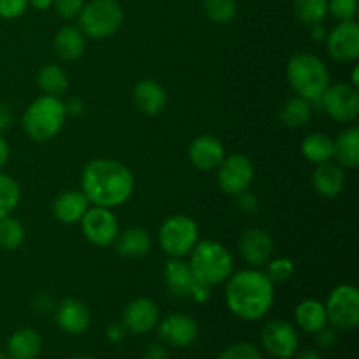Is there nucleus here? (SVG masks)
<instances>
[{"mask_svg": "<svg viewBox=\"0 0 359 359\" xmlns=\"http://www.w3.org/2000/svg\"><path fill=\"white\" fill-rule=\"evenodd\" d=\"M133 191V175L116 160L97 158L83 170V193L97 207H118L130 198Z\"/></svg>", "mask_w": 359, "mask_h": 359, "instance_id": "nucleus-1", "label": "nucleus"}, {"mask_svg": "<svg viewBox=\"0 0 359 359\" xmlns=\"http://www.w3.org/2000/svg\"><path fill=\"white\" fill-rule=\"evenodd\" d=\"M226 304L235 316L256 321L270 311L273 304V283L266 273L244 270L233 276L226 287Z\"/></svg>", "mask_w": 359, "mask_h": 359, "instance_id": "nucleus-2", "label": "nucleus"}, {"mask_svg": "<svg viewBox=\"0 0 359 359\" xmlns=\"http://www.w3.org/2000/svg\"><path fill=\"white\" fill-rule=\"evenodd\" d=\"M287 79L305 100H321L330 86V74L323 60L311 53H298L287 63Z\"/></svg>", "mask_w": 359, "mask_h": 359, "instance_id": "nucleus-3", "label": "nucleus"}, {"mask_svg": "<svg viewBox=\"0 0 359 359\" xmlns=\"http://www.w3.org/2000/svg\"><path fill=\"white\" fill-rule=\"evenodd\" d=\"M189 269L198 283L205 284V286H214L231 276L233 259L224 245L205 241L191 249Z\"/></svg>", "mask_w": 359, "mask_h": 359, "instance_id": "nucleus-4", "label": "nucleus"}, {"mask_svg": "<svg viewBox=\"0 0 359 359\" xmlns=\"http://www.w3.org/2000/svg\"><path fill=\"white\" fill-rule=\"evenodd\" d=\"M65 105L56 97L46 95L32 102L23 116L25 132L35 142L51 140L65 123Z\"/></svg>", "mask_w": 359, "mask_h": 359, "instance_id": "nucleus-5", "label": "nucleus"}, {"mask_svg": "<svg viewBox=\"0 0 359 359\" xmlns=\"http://www.w3.org/2000/svg\"><path fill=\"white\" fill-rule=\"evenodd\" d=\"M123 23V9L116 0H91L79 13L81 30L93 39L114 34Z\"/></svg>", "mask_w": 359, "mask_h": 359, "instance_id": "nucleus-6", "label": "nucleus"}, {"mask_svg": "<svg viewBox=\"0 0 359 359\" xmlns=\"http://www.w3.org/2000/svg\"><path fill=\"white\" fill-rule=\"evenodd\" d=\"M198 238V228L188 216L168 217L160 228V244L170 256H184L191 252Z\"/></svg>", "mask_w": 359, "mask_h": 359, "instance_id": "nucleus-7", "label": "nucleus"}, {"mask_svg": "<svg viewBox=\"0 0 359 359\" xmlns=\"http://www.w3.org/2000/svg\"><path fill=\"white\" fill-rule=\"evenodd\" d=\"M326 318L339 328L353 330L359 325V293L351 284H342L332 291L326 304Z\"/></svg>", "mask_w": 359, "mask_h": 359, "instance_id": "nucleus-8", "label": "nucleus"}, {"mask_svg": "<svg viewBox=\"0 0 359 359\" xmlns=\"http://www.w3.org/2000/svg\"><path fill=\"white\" fill-rule=\"evenodd\" d=\"M323 107L340 123L353 121L359 114V93L349 84H335L323 93Z\"/></svg>", "mask_w": 359, "mask_h": 359, "instance_id": "nucleus-9", "label": "nucleus"}, {"mask_svg": "<svg viewBox=\"0 0 359 359\" xmlns=\"http://www.w3.org/2000/svg\"><path fill=\"white\" fill-rule=\"evenodd\" d=\"M83 233L91 244L109 245L118 237V221L116 216L105 207H93L81 217Z\"/></svg>", "mask_w": 359, "mask_h": 359, "instance_id": "nucleus-10", "label": "nucleus"}, {"mask_svg": "<svg viewBox=\"0 0 359 359\" xmlns=\"http://www.w3.org/2000/svg\"><path fill=\"white\" fill-rule=\"evenodd\" d=\"M252 177H255V168H252L251 160L242 154H235V156L221 161L219 172H217L219 188L230 195H238V193L245 191L251 184Z\"/></svg>", "mask_w": 359, "mask_h": 359, "instance_id": "nucleus-11", "label": "nucleus"}, {"mask_svg": "<svg viewBox=\"0 0 359 359\" xmlns=\"http://www.w3.org/2000/svg\"><path fill=\"white\" fill-rule=\"evenodd\" d=\"M326 39L330 55L339 62L349 63L359 58V27L353 20L340 21Z\"/></svg>", "mask_w": 359, "mask_h": 359, "instance_id": "nucleus-12", "label": "nucleus"}, {"mask_svg": "<svg viewBox=\"0 0 359 359\" xmlns=\"http://www.w3.org/2000/svg\"><path fill=\"white\" fill-rule=\"evenodd\" d=\"M262 344L273 358L287 359L298 347V335L286 321H272L263 328Z\"/></svg>", "mask_w": 359, "mask_h": 359, "instance_id": "nucleus-13", "label": "nucleus"}, {"mask_svg": "<svg viewBox=\"0 0 359 359\" xmlns=\"http://www.w3.org/2000/svg\"><path fill=\"white\" fill-rule=\"evenodd\" d=\"M158 318H160V311L153 300L137 298L126 305L125 312H123V326L135 335H142L156 326Z\"/></svg>", "mask_w": 359, "mask_h": 359, "instance_id": "nucleus-14", "label": "nucleus"}, {"mask_svg": "<svg viewBox=\"0 0 359 359\" xmlns=\"http://www.w3.org/2000/svg\"><path fill=\"white\" fill-rule=\"evenodd\" d=\"M160 339L167 342L168 346L186 347L191 346L198 337V326L195 319L186 314H170L163 319L160 325Z\"/></svg>", "mask_w": 359, "mask_h": 359, "instance_id": "nucleus-15", "label": "nucleus"}, {"mask_svg": "<svg viewBox=\"0 0 359 359\" xmlns=\"http://www.w3.org/2000/svg\"><path fill=\"white\" fill-rule=\"evenodd\" d=\"M272 249V238L259 228H251V230L244 231L238 241V251H241L242 258L252 266H263L265 263H269Z\"/></svg>", "mask_w": 359, "mask_h": 359, "instance_id": "nucleus-16", "label": "nucleus"}, {"mask_svg": "<svg viewBox=\"0 0 359 359\" xmlns=\"http://www.w3.org/2000/svg\"><path fill=\"white\" fill-rule=\"evenodd\" d=\"M189 160L200 170H212L224 160V147L210 135L196 137L189 146Z\"/></svg>", "mask_w": 359, "mask_h": 359, "instance_id": "nucleus-17", "label": "nucleus"}, {"mask_svg": "<svg viewBox=\"0 0 359 359\" xmlns=\"http://www.w3.org/2000/svg\"><path fill=\"white\" fill-rule=\"evenodd\" d=\"M90 311L83 302L76 298H67L60 304L56 312V323L69 335H81L90 326Z\"/></svg>", "mask_w": 359, "mask_h": 359, "instance_id": "nucleus-18", "label": "nucleus"}, {"mask_svg": "<svg viewBox=\"0 0 359 359\" xmlns=\"http://www.w3.org/2000/svg\"><path fill=\"white\" fill-rule=\"evenodd\" d=\"M133 102L137 109L147 116H156L167 104V93L163 86L153 79H142L133 88Z\"/></svg>", "mask_w": 359, "mask_h": 359, "instance_id": "nucleus-19", "label": "nucleus"}, {"mask_svg": "<svg viewBox=\"0 0 359 359\" xmlns=\"http://www.w3.org/2000/svg\"><path fill=\"white\" fill-rule=\"evenodd\" d=\"M165 280H167L170 293L179 298L191 297L196 284H198L188 263L181 262V259H170L167 263V266H165Z\"/></svg>", "mask_w": 359, "mask_h": 359, "instance_id": "nucleus-20", "label": "nucleus"}, {"mask_svg": "<svg viewBox=\"0 0 359 359\" xmlns=\"http://www.w3.org/2000/svg\"><path fill=\"white\" fill-rule=\"evenodd\" d=\"M90 200L86 198L83 191H76V189H69L63 191L58 198L55 200V216L56 219L62 221L65 224H74L81 221L88 209H90Z\"/></svg>", "mask_w": 359, "mask_h": 359, "instance_id": "nucleus-21", "label": "nucleus"}, {"mask_svg": "<svg viewBox=\"0 0 359 359\" xmlns=\"http://www.w3.org/2000/svg\"><path fill=\"white\" fill-rule=\"evenodd\" d=\"M312 182H314V188L318 189V193L333 198V196H339L342 193L344 184H346V175L339 165L325 161V163H319V167L314 170Z\"/></svg>", "mask_w": 359, "mask_h": 359, "instance_id": "nucleus-22", "label": "nucleus"}, {"mask_svg": "<svg viewBox=\"0 0 359 359\" xmlns=\"http://www.w3.org/2000/svg\"><path fill=\"white\" fill-rule=\"evenodd\" d=\"M151 249V238L142 228H126L121 235L116 237V251L126 258H140Z\"/></svg>", "mask_w": 359, "mask_h": 359, "instance_id": "nucleus-23", "label": "nucleus"}, {"mask_svg": "<svg viewBox=\"0 0 359 359\" xmlns=\"http://www.w3.org/2000/svg\"><path fill=\"white\" fill-rule=\"evenodd\" d=\"M41 335L30 328L18 330L7 342V351L13 359H35L41 353Z\"/></svg>", "mask_w": 359, "mask_h": 359, "instance_id": "nucleus-24", "label": "nucleus"}, {"mask_svg": "<svg viewBox=\"0 0 359 359\" xmlns=\"http://www.w3.org/2000/svg\"><path fill=\"white\" fill-rule=\"evenodd\" d=\"M55 51L62 60L72 62L77 60L84 51V37L76 27H62L55 37Z\"/></svg>", "mask_w": 359, "mask_h": 359, "instance_id": "nucleus-25", "label": "nucleus"}, {"mask_svg": "<svg viewBox=\"0 0 359 359\" xmlns=\"http://www.w3.org/2000/svg\"><path fill=\"white\" fill-rule=\"evenodd\" d=\"M333 156L340 161V165L347 168H356L359 165V128L346 130L340 133L337 142H333Z\"/></svg>", "mask_w": 359, "mask_h": 359, "instance_id": "nucleus-26", "label": "nucleus"}, {"mask_svg": "<svg viewBox=\"0 0 359 359\" xmlns=\"http://www.w3.org/2000/svg\"><path fill=\"white\" fill-rule=\"evenodd\" d=\"M297 321L302 330L309 333H316L325 328L326 321V309L321 302L318 300H305L298 305L297 309Z\"/></svg>", "mask_w": 359, "mask_h": 359, "instance_id": "nucleus-27", "label": "nucleus"}, {"mask_svg": "<svg viewBox=\"0 0 359 359\" xmlns=\"http://www.w3.org/2000/svg\"><path fill=\"white\" fill-rule=\"evenodd\" d=\"M311 102L302 97H293L286 100V104L280 109V121L290 128H298L311 119Z\"/></svg>", "mask_w": 359, "mask_h": 359, "instance_id": "nucleus-28", "label": "nucleus"}, {"mask_svg": "<svg viewBox=\"0 0 359 359\" xmlns=\"http://www.w3.org/2000/svg\"><path fill=\"white\" fill-rule=\"evenodd\" d=\"M302 151L312 163H325L333 156V142L325 133H312L304 140Z\"/></svg>", "mask_w": 359, "mask_h": 359, "instance_id": "nucleus-29", "label": "nucleus"}, {"mask_svg": "<svg viewBox=\"0 0 359 359\" xmlns=\"http://www.w3.org/2000/svg\"><path fill=\"white\" fill-rule=\"evenodd\" d=\"M37 83L41 86V90L44 93L51 95V97H58V95L65 93L67 88H69L67 74L56 65L42 67L37 74Z\"/></svg>", "mask_w": 359, "mask_h": 359, "instance_id": "nucleus-30", "label": "nucleus"}, {"mask_svg": "<svg viewBox=\"0 0 359 359\" xmlns=\"http://www.w3.org/2000/svg\"><path fill=\"white\" fill-rule=\"evenodd\" d=\"M294 14L304 25L314 27L328 14V0H294Z\"/></svg>", "mask_w": 359, "mask_h": 359, "instance_id": "nucleus-31", "label": "nucleus"}, {"mask_svg": "<svg viewBox=\"0 0 359 359\" xmlns=\"http://www.w3.org/2000/svg\"><path fill=\"white\" fill-rule=\"evenodd\" d=\"M25 241V228L14 217H0V248L6 251H14Z\"/></svg>", "mask_w": 359, "mask_h": 359, "instance_id": "nucleus-32", "label": "nucleus"}, {"mask_svg": "<svg viewBox=\"0 0 359 359\" xmlns=\"http://www.w3.org/2000/svg\"><path fill=\"white\" fill-rule=\"evenodd\" d=\"M20 202V188L16 181L0 172V217L9 216Z\"/></svg>", "mask_w": 359, "mask_h": 359, "instance_id": "nucleus-33", "label": "nucleus"}, {"mask_svg": "<svg viewBox=\"0 0 359 359\" xmlns=\"http://www.w3.org/2000/svg\"><path fill=\"white\" fill-rule=\"evenodd\" d=\"M203 11L216 23H228L237 13L235 0H203Z\"/></svg>", "mask_w": 359, "mask_h": 359, "instance_id": "nucleus-34", "label": "nucleus"}, {"mask_svg": "<svg viewBox=\"0 0 359 359\" xmlns=\"http://www.w3.org/2000/svg\"><path fill=\"white\" fill-rule=\"evenodd\" d=\"M328 13L340 21H351L358 13V0H328Z\"/></svg>", "mask_w": 359, "mask_h": 359, "instance_id": "nucleus-35", "label": "nucleus"}, {"mask_svg": "<svg viewBox=\"0 0 359 359\" xmlns=\"http://www.w3.org/2000/svg\"><path fill=\"white\" fill-rule=\"evenodd\" d=\"M293 273V263L287 258H277L273 262H270L269 270H266V277H269L272 283H286L287 279Z\"/></svg>", "mask_w": 359, "mask_h": 359, "instance_id": "nucleus-36", "label": "nucleus"}, {"mask_svg": "<svg viewBox=\"0 0 359 359\" xmlns=\"http://www.w3.org/2000/svg\"><path fill=\"white\" fill-rule=\"evenodd\" d=\"M219 359H262V356L251 344H233L221 354Z\"/></svg>", "mask_w": 359, "mask_h": 359, "instance_id": "nucleus-37", "label": "nucleus"}, {"mask_svg": "<svg viewBox=\"0 0 359 359\" xmlns=\"http://www.w3.org/2000/svg\"><path fill=\"white\" fill-rule=\"evenodd\" d=\"M53 6L63 20H74V18L79 16L84 4L83 0H53Z\"/></svg>", "mask_w": 359, "mask_h": 359, "instance_id": "nucleus-38", "label": "nucleus"}, {"mask_svg": "<svg viewBox=\"0 0 359 359\" xmlns=\"http://www.w3.org/2000/svg\"><path fill=\"white\" fill-rule=\"evenodd\" d=\"M28 0H0V16L14 20L27 11Z\"/></svg>", "mask_w": 359, "mask_h": 359, "instance_id": "nucleus-39", "label": "nucleus"}, {"mask_svg": "<svg viewBox=\"0 0 359 359\" xmlns=\"http://www.w3.org/2000/svg\"><path fill=\"white\" fill-rule=\"evenodd\" d=\"M318 333V344L321 347H325V349H328V347H332L333 344L337 342V332L335 330H330V328H321Z\"/></svg>", "mask_w": 359, "mask_h": 359, "instance_id": "nucleus-40", "label": "nucleus"}, {"mask_svg": "<svg viewBox=\"0 0 359 359\" xmlns=\"http://www.w3.org/2000/svg\"><path fill=\"white\" fill-rule=\"evenodd\" d=\"M241 195V198H238V205H241V209L244 210V212H255L256 210V198L251 195V193H238Z\"/></svg>", "mask_w": 359, "mask_h": 359, "instance_id": "nucleus-41", "label": "nucleus"}, {"mask_svg": "<svg viewBox=\"0 0 359 359\" xmlns=\"http://www.w3.org/2000/svg\"><path fill=\"white\" fill-rule=\"evenodd\" d=\"M11 125H13V114H11L9 107L0 104V132L9 128Z\"/></svg>", "mask_w": 359, "mask_h": 359, "instance_id": "nucleus-42", "label": "nucleus"}, {"mask_svg": "<svg viewBox=\"0 0 359 359\" xmlns=\"http://www.w3.org/2000/svg\"><path fill=\"white\" fill-rule=\"evenodd\" d=\"M107 337L112 342H121L125 337V326L123 325H111L107 328Z\"/></svg>", "mask_w": 359, "mask_h": 359, "instance_id": "nucleus-43", "label": "nucleus"}, {"mask_svg": "<svg viewBox=\"0 0 359 359\" xmlns=\"http://www.w3.org/2000/svg\"><path fill=\"white\" fill-rule=\"evenodd\" d=\"M146 359H167V353H165L163 347L153 344L146 349Z\"/></svg>", "mask_w": 359, "mask_h": 359, "instance_id": "nucleus-44", "label": "nucleus"}, {"mask_svg": "<svg viewBox=\"0 0 359 359\" xmlns=\"http://www.w3.org/2000/svg\"><path fill=\"white\" fill-rule=\"evenodd\" d=\"M7 160H9V146L4 140V137L0 135V168L7 163Z\"/></svg>", "mask_w": 359, "mask_h": 359, "instance_id": "nucleus-45", "label": "nucleus"}, {"mask_svg": "<svg viewBox=\"0 0 359 359\" xmlns=\"http://www.w3.org/2000/svg\"><path fill=\"white\" fill-rule=\"evenodd\" d=\"M81 111H83V104H81V100H77V98H72V100L69 102V105H65V112L79 114Z\"/></svg>", "mask_w": 359, "mask_h": 359, "instance_id": "nucleus-46", "label": "nucleus"}, {"mask_svg": "<svg viewBox=\"0 0 359 359\" xmlns=\"http://www.w3.org/2000/svg\"><path fill=\"white\" fill-rule=\"evenodd\" d=\"M51 4H53V0H28V6L35 7V9H39V11L49 9V7H51Z\"/></svg>", "mask_w": 359, "mask_h": 359, "instance_id": "nucleus-47", "label": "nucleus"}, {"mask_svg": "<svg viewBox=\"0 0 359 359\" xmlns=\"http://www.w3.org/2000/svg\"><path fill=\"white\" fill-rule=\"evenodd\" d=\"M311 28H312V37H314L316 41H323V39H326V30L321 23L314 25V27Z\"/></svg>", "mask_w": 359, "mask_h": 359, "instance_id": "nucleus-48", "label": "nucleus"}, {"mask_svg": "<svg viewBox=\"0 0 359 359\" xmlns=\"http://www.w3.org/2000/svg\"><path fill=\"white\" fill-rule=\"evenodd\" d=\"M297 359H321V356H319L318 353H316V351H304V353H300L297 356Z\"/></svg>", "mask_w": 359, "mask_h": 359, "instance_id": "nucleus-49", "label": "nucleus"}, {"mask_svg": "<svg viewBox=\"0 0 359 359\" xmlns=\"http://www.w3.org/2000/svg\"><path fill=\"white\" fill-rule=\"evenodd\" d=\"M353 83H354V86H358V84H359V81H358V69H354V72H353Z\"/></svg>", "mask_w": 359, "mask_h": 359, "instance_id": "nucleus-50", "label": "nucleus"}, {"mask_svg": "<svg viewBox=\"0 0 359 359\" xmlns=\"http://www.w3.org/2000/svg\"><path fill=\"white\" fill-rule=\"evenodd\" d=\"M0 359H9V358H7V354H4L2 351H0Z\"/></svg>", "mask_w": 359, "mask_h": 359, "instance_id": "nucleus-51", "label": "nucleus"}, {"mask_svg": "<svg viewBox=\"0 0 359 359\" xmlns=\"http://www.w3.org/2000/svg\"><path fill=\"white\" fill-rule=\"evenodd\" d=\"M74 359H90V358H86V356H77V358H74Z\"/></svg>", "mask_w": 359, "mask_h": 359, "instance_id": "nucleus-52", "label": "nucleus"}]
</instances>
